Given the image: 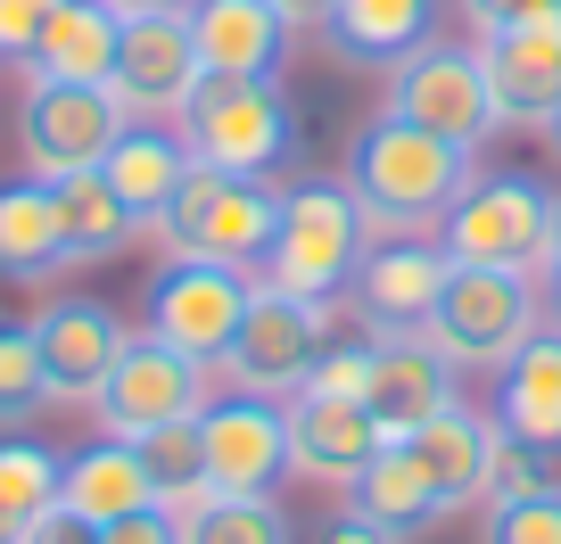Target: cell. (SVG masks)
I'll use <instances>...</instances> for the list:
<instances>
[{
  "mask_svg": "<svg viewBox=\"0 0 561 544\" xmlns=\"http://www.w3.org/2000/svg\"><path fill=\"white\" fill-rule=\"evenodd\" d=\"M471 174H479V149L446 141V132H421V124L388 116V107L371 124H355L347 165H339L371 240H438L446 207L471 190Z\"/></svg>",
  "mask_w": 561,
  "mask_h": 544,
  "instance_id": "obj_1",
  "label": "cell"
},
{
  "mask_svg": "<svg viewBox=\"0 0 561 544\" xmlns=\"http://www.w3.org/2000/svg\"><path fill=\"white\" fill-rule=\"evenodd\" d=\"M371 256V223L339 174H306L280 190V231L264 247L256 281L289 289V298H347L355 264Z\"/></svg>",
  "mask_w": 561,
  "mask_h": 544,
  "instance_id": "obj_2",
  "label": "cell"
},
{
  "mask_svg": "<svg viewBox=\"0 0 561 544\" xmlns=\"http://www.w3.org/2000/svg\"><path fill=\"white\" fill-rule=\"evenodd\" d=\"M182 141L215 174L273 182L298 158V100L280 91V74H207L198 100L182 107Z\"/></svg>",
  "mask_w": 561,
  "mask_h": 544,
  "instance_id": "obj_3",
  "label": "cell"
},
{
  "mask_svg": "<svg viewBox=\"0 0 561 544\" xmlns=\"http://www.w3.org/2000/svg\"><path fill=\"white\" fill-rule=\"evenodd\" d=\"M273 231H280V190L273 182L191 165V182L174 190V207L149 223V240H158L165 256H207V264H231V273H264Z\"/></svg>",
  "mask_w": 561,
  "mask_h": 544,
  "instance_id": "obj_4",
  "label": "cell"
},
{
  "mask_svg": "<svg viewBox=\"0 0 561 544\" xmlns=\"http://www.w3.org/2000/svg\"><path fill=\"white\" fill-rule=\"evenodd\" d=\"M553 198L537 174H471V190L446 207L438 223V247L455 264H495V273H528L545 281V264H553Z\"/></svg>",
  "mask_w": 561,
  "mask_h": 544,
  "instance_id": "obj_5",
  "label": "cell"
},
{
  "mask_svg": "<svg viewBox=\"0 0 561 544\" xmlns=\"http://www.w3.org/2000/svg\"><path fill=\"white\" fill-rule=\"evenodd\" d=\"M537 331H545V289L528 273H495V264H455L438 314H430V338L446 347L455 371H504Z\"/></svg>",
  "mask_w": 561,
  "mask_h": 544,
  "instance_id": "obj_6",
  "label": "cell"
},
{
  "mask_svg": "<svg viewBox=\"0 0 561 544\" xmlns=\"http://www.w3.org/2000/svg\"><path fill=\"white\" fill-rule=\"evenodd\" d=\"M339 305L347 298H289V289L256 281L248 289V314H240V338L215 363V380L240 387V396H289V387H306L314 355L339 331Z\"/></svg>",
  "mask_w": 561,
  "mask_h": 544,
  "instance_id": "obj_7",
  "label": "cell"
},
{
  "mask_svg": "<svg viewBox=\"0 0 561 544\" xmlns=\"http://www.w3.org/2000/svg\"><path fill=\"white\" fill-rule=\"evenodd\" d=\"M380 107L421 132H446L462 149H488L504 124H495V100H488V74H479V50L471 42H446L430 34L421 50H404L397 67L380 74Z\"/></svg>",
  "mask_w": 561,
  "mask_h": 544,
  "instance_id": "obj_8",
  "label": "cell"
},
{
  "mask_svg": "<svg viewBox=\"0 0 561 544\" xmlns=\"http://www.w3.org/2000/svg\"><path fill=\"white\" fill-rule=\"evenodd\" d=\"M215 371L207 363H191L182 347H165V338H149V331H133L124 338V355H116V371L100 380V396H91V421H100V438H149V429H165V421H198L215 404Z\"/></svg>",
  "mask_w": 561,
  "mask_h": 544,
  "instance_id": "obj_9",
  "label": "cell"
},
{
  "mask_svg": "<svg viewBox=\"0 0 561 544\" xmlns=\"http://www.w3.org/2000/svg\"><path fill=\"white\" fill-rule=\"evenodd\" d=\"M248 289H256V273H231V264H207V256H165L140 289V322H149V338H165V347H182L191 363L215 371L240 338Z\"/></svg>",
  "mask_w": 561,
  "mask_h": 544,
  "instance_id": "obj_10",
  "label": "cell"
},
{
  "mask_svg": "<svg viewBox=\"0 0 561 544\" xmlns=\"http://www.w3.org/2000/svg\"><path fill=\"white\" fill-rule=\"evenodd\" d=\"M124 107L107 83H50V74H25V107H18V158L34 182H67V174H91L107 165L124 132Z\"/></svg>",
  "mask_w": 561,
  "mask_h": 544,
  "instance_id": "obj_11",
  "label": "cell"
},
{
  "mask_svg": "<svg viewBox=\"0 0 561 544\" xmlns=\"http://www.w3.org/2000/svg\"><path fill=\"white\" fill-rule=\"evenodd\" d=\"M198 83H207V67H198V42H191V9H140V18H124L116 74H107L124 116L133 124H182Z\"/></svg>",
  "mask_w": 561,
  "mask_h": 544,
  "instance_id": "obj_12",
  "label": "cell"
},
{
  "mask_svg": "<svg viewBox=\"0 0 561 544\" xmlns=\"http://www.w3.org/2000/svg\"><path fill=\"white\" fill-rule=\"evenodd\" d=\"M198 445H207V487L215 495H280L289 487V421L280 396H224L198 413Z\"/></svg>",
  "mask_w": 561,
  "mask_h": 544,
  "instance_id": "obj_13",
  "label": "cell"
},
{
  "mask_svg": "<svg viewBox=\"0 0 561 544\" xmlns=\"http://www.w3.org/2000/svg\"><path fill=\"white\" fill-rule=\"evenodd\" d=\"M280 421H289V478L339 495V504H347V487L364 478V462L388 445L364 404L322 396V387H289V396H280Z\"/></svg>",
  "mask_w": 561,
  "mask_h": 544,
  "instance_id": "obj_14",
  "label": "cell"
},
{
  "mask_svg": "<svg viewBox=\"0 0 561 544\" xmlns=\"http://www.w3.org/2000/svg\"><path fill=\"white\" fill-rule=\"evenodd\" d=\"M446 273H455V256L438 240H371V256L355 264V281H347V305L371 338L430 331V314L446 298Z\"/></svg>",
  "mask_w": 561,
  "mask_h": 544,
  "instance_id": "obj_15",
  "label": "cell"
},
{
  "mask_svg": "<svg viewBox=\"0 0 561 544\" xmlns=\"http://www.w3.org/2000/svg\"><path fill=\"white\" fill-rule=\"evenodd\" d=\"M124 338H133V322L116 314L107 298H42L34 314V347H42V371H50V404H83L100 396V380L116 371Z\"/></svg>",
  "mask_w": 561,
  "mask_h": 544,
  "instance_id": "obj_16",
  "label": "cell"
},
{
  "mask_svg": "<svg viewBox=\"0 0 561 544\" xmlns=\"http://www.w3.org/2000/svg\"><path fill=\"white\" fill-rule=\"evenodd\" d=\"M479 74H488V100L504 132H545L561 107V18L545 25H504V34H479Z\"/></svg>",
  "mask_w": 561,
  "mask_h": 544,
  "instance_id": "obj_17",
  "label": "cell"
},
{
  "mask_svg": "<svg viewBox=\"0 0 561 544\" xmlns=\"http://www.w3.org/2000/svg\"><path fill=\"white\" fill-rule=\"evenodd\" d=\"M462 371L446 363V347L430 331H397V338H371V387H364V413L380 421V438H413L430 413L462 396Z\"/></svg>",
  "mask_w": 561,
  "mask_h": 544,
  "instance_id": "obj_18",
  "label": "cell"
},
{
  "mask_svg": "<svg viewBox=\"0 0 561 544\" xmlns=\"http://www.w3.org/2000/svg\"><path fill=\"white\" fill-rule=\"evenodd\" d=\"M495 413H479V404H446V413H430V421L404 438V454H413V471L430 478V495H438V511L455 520V511H479L488 504V462H495Z\"/></svg>",
  "mask_w": 561,
  "mask_h": 544,
  "instance_id": "obj_19",
  "label": "cell"
},
{
  "mask_svg": "<svg viewBox=\"0 0 561 544\" xmlns=\"http://www.w3.org/2000/svg\"><path fill=\"white\" fill-rule=\"evenodd\" d=\"M191 42L207 74H280L289 18L273 0H191Z\"/></svg>",
  "mask_w": 561,
  "mask_h": 544,
  "instance_id": "obj_20",
  "label": "cell"
},
{
  "mask_svg": "<svg viewBox=\"0 0 561 544\" xmlns=\"http://www.w3.org/2000/svg\"><path fill=\"white\" fill-rule=\"evenodd\" d=\"M58 273H75V247L58 231L50 182H0V281L9 289H50Z\"/></svg>",
  "mask_w": 561,
  "mask_h": 544,
  "instance_id": "obj_21",
  "label": "cell"
},
{
  "mask_svg": "<svg viewBox=\"0 0 561 544\" xmlns=\"http://www.w3.org/2000/svg\"><path fill=\"white\" fill-rule=\"evenodd\" d=\"M495 429L520 445L561 454V322H545L504 371H495Z\"/></svg>",
  "mask_w": 561,
  "mask_h": 544,
  "instance_id": "obj_22",
  "label": "cell"
},
{
  "mask_svg": "<svg viewBox=\"0 0 561 544\" xmlns=\"http://www.w3.org/2000/svg\"><path fill=\"white\" fill-rule=\"evenodd\" d=\"M191 165L198 158H191V141H182V124H124L100 174H107V190L140 215V231H149L165 207H174V190L191 182Z\"/></svg>",
  "mask_w": 561,
  "mask_h": 544,
  "instance_id": "obj_23",
  "label": "cell"
},
{
  "mask_svg": "<svg viewBox=\"0 0 561 544\" xmlns=\"http://www.w3.org/2000/svg\"><path fill=\"white\" fill-rule=\"evenodd\" d=\"M430 34H438V0H339L331 25H322V42H331L347 67H371V74H388Z\"/></svg>",
  "mask_w": 561,
  "mask_h": 544,
  "instance_id": "obj_24",
  "label": "cell"
},
{
  "mask_svg": "<svg viewBox=\"0 0 561 544\" xmlns=\"http://www.w3.org/2000/svg\"><path fill=\"white\" fill-rule=\"evenodd\" d=\"M347 511H355V520H371L388 544H413V536H430V528L446 520L438 495H430V478H421L413 454H404V438H388L380 454L364 462V478L347 487Z\"/></svg>",
  "mask_w": 561,
  "mask_h": 544,
  "instance_id": "obj_25",
  "label": "cell"
},
{
  "mask_svg": "<svg viewBox=\"0 0 561 544\" xmlns=\"http://www.w3.org/2000/svg\"><path fill=\"white\" fill-rule=\"evenodd\" d=\"M58 504L107 528V520H124V511H149V504H158V487H149V462H140V445L91 438V445H75V454H67Z\"/></svg>",
  "mask_w": 561,
  "mask_h": 544,
  "instance_id": "obj_26",
  "label": "cell"
},
{
  "mask_svg": "<svg viewBox=\"0 0 561 544\" xmlns=\"http://www.w3.org/2000/svg\"><path fill=\"white\" fill-rule=\"evenodd\" d=\"M116 34H124V18L107 0H58V18L42 25L25 74H50V83H107V74H116Z\"/></svg>",
  "mask_w": 561,
  "mask_h": 544,
  "instance_id": "obj_27",
  "label": "cell"
},
{
  "mask_svg": "<svg viewBox=\"0 0 561 544\" xmlns=\"http://www.w3.org/2000/svg\"><path fill=\"white\" fill-rule=\"evenodd\" d=\"M50 198H58V231H67L75 264H107V256H124L133 240H149V231H140V215L124 207L116 190H107L100 165H91V174L50 182Z\"/></svg>",
  "mask_w": 561,
  "mask_h": 544,
  "instance_id": "obj_28",
  "label": "cell"
},
{
  "mask_svg": "<svg viewBox=\"0 0 561 544\" xmlns=\"http://www.w3.org/2000/svg\"><path fill=\"white\" fill-rule=\"evenodd\" d=\"M182 520V544H298L280 495H198Z\"/></svg>",
  "mask_w": 561,
  "mask_h": 544,
  "instance_id": "obj_29",
  "label": "cell"
},
{
  "mask_svg": "<svg viewBox=\"0 0 561 544\" xmlns=\"http://www.w3.org/2000/svg\"><path fill=\"white\" fill-rule=\"evenodd\" d=\"M58 478H67V454H58V445H42V438H0V520L18 528H34L42 511L58 504Z\"/></svg>",
  "mask_w": 561,
  "mask_h": 544,
  "instance_id": "obj_30",
  "label": "cell"
},
{
  "mask_svg": "<svg viewBox=\"0 0 561 544\" xmlns=\"http://www.w3.org/2000/svg\"><path fill=\"white\" fill-rule=\"evenodd\" d=\"M50 413V371H42L34 347V322H9L0 314V438H18Z\"/></svg>",
  "mask_w": 561,
  "mask_h": 544,
  "instance_id": "obj_31",
  "label": "cell"
},
{
  "mask_svg": "<svg viewBox=\"0 0 561 544\" xmlns=\"http://www.w3.org/2000/svg\"><path fill=\"white\" fill-rule=\"evenodd\" d=\"M133 445H140V462H149V487H158L165 511H191L198 495H215L207 487V445H198V421H165V429H149V438H133Z\"/></svg>",
  "mask_w": 561,
  "mask_h": 544,
  "instance_id": "obj_32",
  "label": "cell"
},
{
  "mask_svg": "<svg viewBox=\"0 0 561 544\" xmlns=\"http://www.w3.org/2000/svg\"><path fill=\"white\" fill-rule=\"evenodd\" d=\"M479 544H561V487L479 504Z\"/></svg>",
  "mask_w": 561,
  "mask_h": 544,
  "instance_id": "obj_33",
  "label": "cell"
},
{
  "mask_svg": "<svg viewBox=\"0 0 561 544\" xmlns=\"http://www.w3.org/2000/svg\"><path fill=\"white\" fill-rule=\"evenodd\" d=\"M553 462H561V454H545V445L495 438V462H488V504H495V495H537V487H561Z\"/></svg>",
  "mask_w": 561,
  "mask_h": 544,
  "instance_id": "obj_34",
  "label": "cell"
},
{
  "mask_svg": "<svg viewBox=\"0 0 561 544\" xmlns=\"http://www.w3.org/2000/svg\"><path fill=\"white\" fill-rule=\"evenodd\" d=\"M306 387H322V396H355V404H364V387H371V338H364V347H322V355H314V371H306Z\"/></svg>",
  "mask_w": 561,
  "mask_h": 544,
  "instance_id": "obj_35",
  "label": "cell"
},
{
  "mask_svg": "<svg viewBox=\"0 0 561 544\" xmlns=\"http://www.w3.org/2000/svg\"><path fill=\"white\" fill-rule=\"evenodd\" d=\"M50 18H58V0H0V67H25Z\"/></svg>",
  "mask_w": 561,
  "mask_h": 544,
  "instance_id": "obj_36",
  "label": "cell"
},
{
  "mask_svg": "<svg viewBox=\"0 0 561 544\" xmlns=\"http://www.w3.org/2000/svg\"><path fill=\"white\" fill-rule=\"evenodd\" d=\"M462 18H471V42L479 34H504V25H545L561 18V0H455Z\"/></svg>",
  "mask_w": 561,
  "mask_h": 544,
  "instance_id": "obj_37",
  "label": "cell"
},
{
  "mask_svg": "<svg viewBox=\"0 0 561 544\" xmlns=\"http://www.w3.org/2000/svg\"><path fill=\"white\" fill-rule=\"evenodd\" d=\"M100 544H182V520H174L165 504H149V511H124V520H107Z\"/></svg>",
  "mask_w": 561,
  "mask_h": 544,
  "instance_id": "obj_38",
  "label": "cell"
},
{
  "mask_svg": "<svg viewBox=\"0 0 561 544\" xmlns=\"http://www.w3.org/2000/svg\"><path fill=\"white\" fill-rule=\"evenodd\" d=\"M18 544H100V520H83V511H67V504H50L34 528H25Z\"/></svg>",
  "mask_w": 561,
  "mask_h": 544,
  "instance_id": "obj_39",
  "label": "cell"
},
{
  "mask_svg": "<svg viewBox=\"0 0 561 544\" xmlns=\"http://www.w3.org/2000/svg\"><path fill=\"white\" fill-rule=\"evenodd\" d=\"M273 9H280V18H289V34H322L339 0H273Z\"/></svg>",
  "mask_w": 561,
  "mask_h": 544,
  "instance_id": "obj_40",
  "label": "cell"
},
{
  "mask_svg": "<svg viewBox=\"0 0 561 544\" xmlns=\"http://www.w3.org/2000/svg\"><path fill=\"white\" fill-rule=\"evenodd\" d=\"M314 544H388V536H380V528H371V520H355V511H339V520L322 528Z\"/></svg>",
  "mask_w": 561,
  "mask_h": 544,
  "instance_id": "obj_41",
  "label": "cell"
},
{
  "mask_svg": "<svg viewBox=\"0 0 561 544\" xmlns=\"http://www.w3.org/2000/svg\"><path fill=\"white\" fill-rule=\"evenodd\" d=\"M116 18H140V9H191V0H107Z\"/></svg>",
  "mask_w": 561,
  "mask_h": 544,
  "instance_id": "obj_42",
  "label": "cell"
},
{
  "mask_svg": "<svg viewBox=\"0 0 561 544\" xmlns=\"http://www.w3.org/2000/svg\"><path fill=\"white\" fill-rule=\"evenodd\" d=\"M545 305H553V322H561V264L545 273Z\"/></svg>",
  "mask_w": 561,
  "mask_h": 544,
  "instance_id": "obj_43",
  "label": "cell"
},
{
  "mask_svg": "<svg viewBox=\"0 0 561 544\" xmlns=\"http://www.w3.org/2000/svg\"><path fill=\"white\" fill-rule=\"evenodd\" d=\"M553 264H561V198H553ZM553 264H545V273H553Z\"/></svg>",
  "mask_w": 561,
  "mask_h": 544,
  "instance_id": "obj_44",
  "label": "cell"
},
{
  "mask_svg": "<svg viewBox=\"0 0 561 544\" xmlns=\"http://www.w3.org/2000/svg\"><path fill=\"white\" fill-rule=\"evenodd\" d=\"M545 141H553V158H561V107H553V124H545Z\"/></svg>",
  "mask_w": 561,
  "mask_h": 544,
  "instance_id": "obj_45",
  "label": "cell"
},
{
  "mask_svg": "<svg viewBox=\"0 0 561 544\" xmlns=\"http://www.w3.org/2000/svg\"><path fill=\"white\" fill-rule=\"evenodd\" d=\"M0 544H18V528H9V520H0Z\"/></svg>",
  "mask_w": 561,
  "mask_h": 544,
  "instance_id": "obj_46",
  "label": "cell"
}]
</instances>
